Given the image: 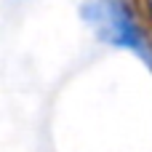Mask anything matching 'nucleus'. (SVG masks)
Listing matches in <instances>:
<instances>
[{
    "mask_svg": "<svg viewBox=\"0 0 152 152\" xmlns=\"http://www.w3.org/2000/svg\"><path fill=\"white\" fill-rule=\"evenodd\" d=\"M83 19L104 43L134 51L147 64H152V45H147V37L136 24L134 13L128 11L126 0H86Z\"/></svg>",
    "mask_w": 152,
    "mask_h": 152,
    "instance_id": "1",
    "label": "nucleus"
}]
</instances>
